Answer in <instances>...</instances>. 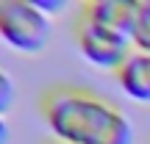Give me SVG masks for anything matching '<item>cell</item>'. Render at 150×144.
Wrapping results in <instances>:
<instances>
[{
    "mask_svg": "<svg viewBox=\"0 0 150 144\" xmlns=\"http://www.w3.org/2000/svg\"><path fill=\"white\" fill-rule=\"evenodd\" d=\"M117 80L134 103L150 105V55L134 50L131 58L117 70Z\"/></svg>",
    "mask_w": 150,
    "mask_h": 144,
    "instance_id": "5b68a950",
    "label": "cell"
},
{
    "mask_svg": "<svg viewBox=\"0 0 150 144\" xmlns=\"http://www.w3.org/2000/svg\"><path fill=\"white\" fill-rule=\"evenodd\" d=\"M50 20L31 0H0V39L22 55H39L47 47Z\"/></svg>",
    "mask_w": 150,
    "mask_h": 144,
    "instance_id": "7a4b0ae2",
    "label": "cell"
},
{
    "mask_svg": "<svg viewBox=\"0 0 150 144\" xmlns=\"http://www.w3.org/2000/svg\"><path fill=\"white\" fill-rule=\"evenodd\" d=\"M31 3L36 6V8L42 11L45 17H47V20H50L53 14H61V11L67 8V3H64V0H56V3H53V0H31Z\"/></svg>",
    "mask_w": 150,
    "mask_h": 144,
    "instance_id": "ba28073f",
    "label": "cell"
},
{
    "mask_svg": "<svg viewBox=\"0 0 150 144\" xmlns=\"http://www.w3.org/2000/svg\"><path fill=\"white\" fill-rule=\"evenodd\" d=\"M131 44L136 53L150 55V0H136V20L131 31Z\"/></svg>",
    "mask_w": 150,
    "mask_h": 144,
    "instance_id": "8992f818",
    "label": "cell"
},
{
    "mask_svg": "<svg viewBox=\"0 0 150 144\" xmlns=\"http://www.w3.org/2000/svg\"><path fill=\"white\" fill-rule=\"evenodd\" d=\"M78 17L131 39L134 20H136V0H89L81 6Z\"/></svg>",
    "mask_w": 150,
    "mask_h": 144,
    "instance_id": "277c9868",
    "label": "cell"
},
{
    "mask_svg": "<svg viewBox=\"0 0 150 144\" xmlns=\"http://www.w3.org/2000/svg\"><path fill=\"white\" fill-rule=\"evenodd\" d=\"M42 119L56 141L134 144V125L106 97L81 86H53L39 100Z\"/></svg>",
    "mask_w": 150,
    "mask_h": 144,
    "instance_id": "6da1fadb",
    "label": "cell"
},
{
    "mask_svg": "<svg viewBox=\"0 0 150 144\" xmlns=\"http://www.w3.org/2000/svg\"><path fill=\"white\" fill-rule=\"evenodd\" d=\"M0 144H8V122H6V117H0Z\"/></svg>",
    "mask_w": 150,
    "mask_h": 144,
    "instance_id": "9c48e42d",
    "label": "cell"
},
{
    "mask_svg": "<svg viewBox=\"0 0 150 144\" xmlns=\"http://www.w3.org/2000/svg\"><path fill=\"white\" fill-rule=\"evenodd\" d=\"M14 100H17V86H14V80H11V75L0 67V117H6V114L11 111Z\"/></svg>",
    "mask_w": 150,
    "mask_h": 144,
    "instance_id": "52a82bcc",
    "label": "cell"
},
{
    "mask_svg": "<svg viewBox=\"0 0 150 144\" xmlns=\"http://www.w3.org/2000/svg\"><path fill=\"white\" fill-rule=\"evenodd\" d=\"M47 144H67V141H56V139H50V141H47Z\"/></svg>",
    "mask_w": 150,
    "mask_h": 144,
    "instance_id": "30bf717a",
    "label": "cell"
},
{
    "mask_svg": "<svg viewBox=\"0 0 150 144\" xmlns=\"http://www.w3.org/2000/svg\"><path fill=\"white\" fill-rule=\"evenodd\" d=\"M75 44L92 67H97L103 72H114V75L134 53V44L128 36L111 33L95 22L83 20V17H78V22H75Z\"/></svg>",
    "mask_w": 150,
    "mask_h": 144,
    "instance_id": "3957f363",
    "label": "cell"
}]
</instances>
